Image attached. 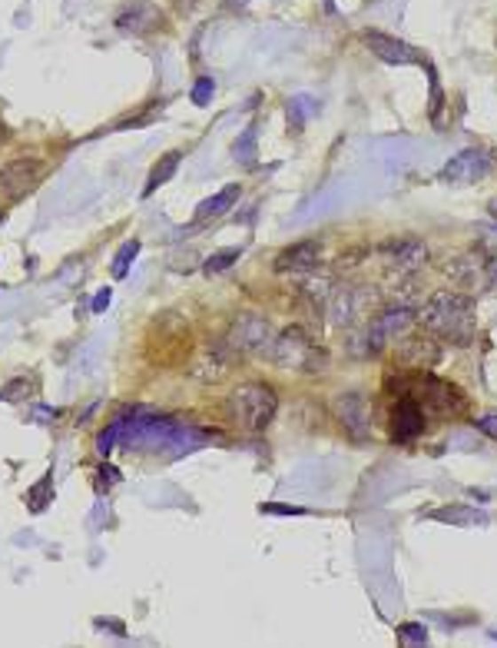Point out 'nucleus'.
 Returning <instances> with one entry per match:
<instances>
[{
  "mask_svg": "<svg viewBox=\"0 0 497 648\" xmlns=\"http://www.w3.org/2000/svg\"><path fill=\"white\" fill-rule=\"evenodd\" d=\"M418 323L424 332L451 346H471L477 340V309L474 300L458 290H438L431 292L424 306L418 309Z\"/></svg>",
  "mask_w": 497,
  "mask_h": 648,
  "instance_id": "obj_1",
  "label": "nucleus"
},
{
  "mask_svg": "<svg viewBox=\"0 0 497 648\" xmlns=\"http://www.w3.org/2000/svg\"><path fill=\"white\" fill-rule=\"evenodd\" d=\"M275 409H279V396H275V389L269 382H242L225 399L229 420L246 432L265 429L275 420Z\"/></svg>",
  "mask_w": 497,
  "mask_h": 648,
  "instance_id": "obj_2",
  "label": "nucleus"
},
{
  "mask_svg": "<svg viewBox=\"0 0 497 648\" xmlns=\"http://www.w3.org/2000/svg\"><path fill=\"white\" fill-rule=\"evenodd\" d=\"M441 276L461 290H491L497 283V256L485 246H468L441 260Z\"/></svg>",
  "mask_w": 497,
  "mask_h": 648,
  "instance_id": "obj_3",
  "label": "nucleus"
},
{
  "mask_svg": "<svg viewBox=\"0 0 497 648\" xmlns=\"http://www.w3.org/2000/svg\"><path fill=\"white\" fill-rule=\"evenodd\" d=\"M269 359L282 369H305V372H325L328 356L315 346V340H309V332L302 326H288L286 332L275 336Z\"/></svg>",
  "mask_w": 497,
  "mask_h": 648,
  "instance_id": "obj_4",
  "label": "nucleus"
},
{
  "mask_svg": "<svg viewBox=\"0 0 497 648\" xmlns=\"http://www.w3.org/2000/svg\"><path fill=\"white\" fill-rule=\"evenodd\" d=\"M272 343H275L272 326L259 313H239L233 319L229 332H225V346L233 353H246V356H269Z\"/></svg>",
  "mask_w": 497,
  "mask_h": 648,
  "instance_id": "obj_5",
  "label": "nucleus"
},
{
  "mask_svg": "<svg viewBox=\"0 0 497 648\" xmlns=\"http://www.w3.org/2000/svg\"><path fill=\"white\" fill-rule=\"evenodd\" d=\"M411 326H414V309H411V306H405V303L388 306V309H382V313L368 323L365 349H368V353H382L385 346L398 343L405 332H411Z\"/></svg>",
  "mask_w": 497,
  "mask_h": 648,
  "instance_id": "obj_6",
  "label": "nucleus"
},
{
  "mask_svg": "<svg viewBox=\"0 0 497 648\" xmlns=\"http://www.w3.org/2000/svg\"><path fill=\"white\" fill-rule=\"evenodd\" d=\"M382 263H385L391 273L398 276H411V273H418V269L428 263V246H424L418 236H398V240H388L382 243Z\"/></svg>",
  "mask_w": 497,
  "mask_h": 648,
  "instance_id": "obj_7",
  "label": "nucleus"
},
{
  "mask_svg": "<svg viewBox=\"0 0 497 648\" xmlns=\"http://www.w3.org/2000/svg\"><path fill=\"white\" fill-rule=\"evenodd\" d=\"M491 153L481 150V147H468V150L454 153L451 160L445 164L441 170V180L445 183H454V187H468V183H477V180H485L491 173Z\"/></svg>",
  "mask_w": 497,
  "mask_h": 648,
  "instance_id": "obj_8",
  "label": "nucleus"
},
{
  "mask_svg": "<svg viewBox=\"0 0 497 648\" xmlns=\"http://www.w3.org/2000/svg\"><path fill=\"white\" fill-rule=\"evenodd\" d=\"M43 166L40 160H11L0 166V200H24L37 190Z\"/></svg>",
  "mask_w": 497,
  "mask_h": 648,
  "instance_id": "obj_9",
  "label": "nucleus"
},
{
  "mask_svg": "<svg viewBox=\"0 0 497 648\" xmlns=\"http://www.w3.org/2000/svg\"><path fill=\"white\" fill-rule=\"evenodd\" d=\"M335 420L342 422L348 439L355 443H368L372 439V412L361 393H342L335 399Z\"/></svg>",
  "mask_w": 497,
  "mask_h": 648,
  "instance_id": "obj_10",
  "label": "nucleus"
},
{
  "mask_svg": "<svg viewBox=\"0 0 497 648\" xmlns=\"http://www.w3.org/2000/svg\"><path fill=\"white\" fill-rule=\"evenodd\" d=\"M239 353H233L229 346L216 343V346H206L199 356H193V363H189V376L199 382H206V386H212V382H223L229 372H233V363H236Z\"/></svg>",
  "mask_w": 497,
  "mask_h": 648,
  "instance_id": "obj_11",
  "label": "nucleus"
},
{
  "mask_svg": "<svg viewBox=\"0 0 497 648\" xmlns=\"http://www.w3.org/2000/svg\"><path fill=\"white\" fill-rule=\"evenodd\" d=\"M424 406L411 396H401L391 409V439L395 443H411L424 432Z\"/></svg>",
  "mask_w": 497,
  "mask_h": 648,
  "instance_id": "obj_12",
  "label": "nucleus"
},
{
  "mask_svg": "<svg viewBox=\"0 0 497 648\" xmlns=\"http://www.w3.org/2000/svg\"><path fill=\"white\" fill-rule=\"evenodd\" d=\"M361 40H365L368 51H372L375 57H382L385 64H398V67L422 64V57H418V51H414L411 44H405V40H398V37H388L382 30H365Z\"/></svg>",
  "mask_w": 497,
  "mask_h": 648,
  "instance_id": "obj_13",
  "label": "nucleus"
},
{
  "mask_svg": "<svg viewBox=\"0 0 497 648\" xmlns=\"http://www.w3.org/2000/svg\"><path fill=\"white\" fill-rule=\"evenodd\" d=\"M395 359L405 369H428L441 359V349L435 346V340H424V336H411V332H405V336L395 343Z\"/></svg>",
  "mask_w": 497,
  "mask_h": 648,
  "instance_id": "obj_14",
  "label": "nucleus"
},
{
  "mask_svg": "<svg viewBox=\"0 0 497 648\" xmlns=\"http://www.w3.org/2000/svg\"><path fill=\"white\" fill-rule=\"evenodd\" d=\"M162 13L156 4H149V0H133V4H126L123 11L116 13V27L123 30V34H133V37H143V34H153L156 27H160Z\"/></svg>",
  "mask_w": 497,
  "mask_h": 648,
  "instance_id": "obj_15",
  "label": "nucleus"
},
{
  "mask_svg": "<svg viewBox=\"0 0 497 648\" xmlns=\"http://www.w3.org/2000/svg\"><path fill=\"white\" fill-rule=\"evenodd\" d=\"M422 389H424V412H461L464 409V396L458 393V386H451V382H441L435 376H424L422 380Z\"/></svg>",
  "mask_w": 497,
  "mask_h": 648,
  "instance_id": "obj_16",
  "label": "nucleus"
},
{
  "mask_svg": "<svg viewBox=\"0 0 497 648\" xmlns=\"http://www.w3.org/2000/svg\"><path fill=\"white\" fill-rule=\"evenodd\" d=\"M319 260H322V246L315 240H302L275 256V269L279 273H312L319 267Z\"/></svg>",
  "mask_w": 497,
  "mask_h": 648,
  "instance_id": "obj_17",
  "label": "nucleus"
},
{
  "mask_svg": "<svg viewBox=\"0 0 497 648\" xmlns=\"http://www.w3.org/2000/svg\"><path fill=\"white\" fill-rule=\"evenodd\" d=\"M428 519L431 522H441V525H458V529H481V525H491V516L481 512V508L474 506H445V508H431L428 512Z\"/></svg>",
  "mask_w": 497,
  "mask_h": 648,
  "instance_id": "obj_18",
  "label": "nucleus"
},
{
  "mask_svg": "<svg viewBox=\"0 0 497 648\" xmlns=\"http://www.w3.org/2000/svg\"><path fill=\"white\" fill-rule=\"evenodd\" d=\"M361 313V292L355 286H338L328 292V319L335 326H348Z\"/></svg>",
  "mask_w": 497,
  "mask_h": 648,
  "instance_id": "obj_19",
  "label": "nucleus"
},
{
  "mask_svg": "<svg viewBox=\"0 0 497 648\" xmlns=\"http://www.w3.org/2000/svg\"><path fill=\"white\" fill-rule=\"evenodd\" d=\"M179 160H183V153H179V150L162 153L160 160L153 164V170H149V180H146V187H143V196L156 193L162 183H170V180H173V173L179 170Z\"/></svg>",
  "mask_w": 497,
  "mask_h": 648,
  "instance_id": "obj_20",
  "label": "nucleus"
},
{
  "mask_svg": "<svg viewBox=\"0 0 497 648\" xmlns=\"http://www.w3.org/2000/svg\"><path fill=\"white\" fill-rule=\"evenodd\" d=\"M236 200H239V183H229V187H223L216 196H209V200H202V204L196 206V220H209V216L225 213Z\"/></svg>",
  "mask_w": 497,
  "mask_h": 648,
  "instance_id": "obj_21",
  "label": "nucleus"
},
{
  "mask_svg": "<svg viewBox=\"0 0 497 648\" xmlns=\"http://www.w3.org/2000/svg\"><path fill=\"white\" fill-rule=\"evenodd\" d=\"M137 253H139V240H126L123 246H120V253L113 260V276H116V280H123L126 273H130V263L137 260Z\"/></svg>",
  "mask_w": 497,
  "mask_h": 648,
  "instance_id": "obj_22",
  "label": "nucleus"
},
{
  "mask_svg": "<svg viewBox=\"0 0 497 648\" xmlns=\"http://www.w3.org/2000/svg\"><path fill=\"white\" fill-rule=\"evenodd\" d=\"M239 256H242V246H229V250H219V253H212L209 260H206V273H223V269H229L233 263H236Z\"/></svg>",
  "mask_w": 497,
  "mask_h": 648,
  "instance_id": "obj_23",
  "label": "nucleus"
},
{
  "mask_svg": "<svg viewBox=\"0 0 497 648\" xmlns=\"http://www.w3.org/2000/svg\"><path fill=\"white\" fill-rule=\"evenodd\" d=\"M233 156H236L239 164H252L256 160V127H248L242 137L236 140V147H233Z\"/></svg>",
  "mask_w": 497,
  "mask_h": 648,
  "instance_id": "obj_24",
  "label": "nucleus"
},
{
  "mask_svg": "<svg viewBox=\"0 0 497 648\" xmlns=\"http://www.w3.org/2000/svg\"><path fill=\"white\" fill-rule=\"evenodd\" d=\"M398 642L401 645H428V628L418 622L398 625Z\"/></svg>",
  "mask_w": 497,
  "mask_h": 648,
  "instance_id": "obj_25",
  "label": "nucleus"
},
{
  "mask_svg": "<svg viewBox=\"0 0 497 648\" xmlns=\"http://www.w3.org/2000/svg\"><path fill=\"white\" fill-rule=\"evenodd\" d=\"M50 485H53L50 476H43L37 485H30V492H27V499H30V512H43V506H47V499H50Z\"/></svg>",
  "mask_w": 497,
  "mask_h": 648,
  "instance_id": "obj_26",
  "label": "nucleus"
},
{
  "mask_svg": "<svg viewBox=\"0 0 497 648\" xmlns=\"http://www.w3.org/2000/svg\"><path fill=\"white\" fill-rule=\"evenodd\" d=\"M30 389H34V382L30 380H11L4 389H0V399H4V403H20V399L30 396Z\"/></svg>",
  "mask_w": 497,
  "mask_h": 648,
  "instance_id": "obj_27",
  "label": "nucleus"
},
{
  "mask_svg": "<svg viewBox=\"0 0 497 648\" xmlns=\"http://www.w3.org/2000/svg\"><path fill=\"white\" fill-rule=\"evenodd\" d=\"M212 90H216L212 76H199L196 87H193V103H196V107H206V103L212 100Z\"/></svg>",
  "mask_w": 497,
  "mask_h": 648,
  "instance_id": "obj_28",
  "label": "nucleus"
},
{
  "mask_svg": "<svg viewBox=\"0 0 497 648\" xmlns=\"http://www.w3.org/2000/svg\"><path fill=\"white\" fill-rule=\"evenodd\" d=\"M259 512L262 516H305L302 506H282V502H262Z\"/></svg>",
  "mask_w": 497,
  "mask_h": 648,
  "instance_id": "obj_29",
  "label": "nucleus"
},
{
  "mask_svg": "<svg viewBox=\"0 0 497 648\" xmlns=\"http://www.w3.org/2000/svg\"><path fill=\"white\" fill-rule=\"evenodd\" d=\"M474 426H477V429H481V432H487L491 439H497V412H487V416H477V420H474Z\"/></svg>",
  "mask_w": 497,
  "mask_h": 648,
  "instance_id": "obj_30",
  "label": "nucleus"
},
{
  "mask_svg": "<svg viewBox=\"0 0 497 648\" xmlns=\"http://www.w3.org/2000/svg\"><path fill=\"white\" fill-rule=\"evenodd\" d=\"M428 74H431V120H438V114H441V87H438V76L431 67H428Z\"/></svg>",
  "mask_w": 497,
  "mask_h": 648,
  "instance_id": "obj_31",
  "label": "nucleus"
},
{
  "mask_svg": "<svg viewBox=\"0 0 497 648\" xmlns=\"http://www.w3.org/2000/svg\"><path fill=\"white\" fill-rule=\"evenodd\" d=\"M110 300H113V290L106 286V290H99L97 296H93V313H103L106 306H110Z\"/></svg>",
  "mask_w": 497,
  "mask_h": 648,
  "instance_id": "obj_32",
  "label": "nucleus"
},
{
  "mask_svg": "<svg viewBox=\"0 0 497 648\" xmlns=\"http://www.w3.org/2000/svg\"><path fill=\"white\" fill-rule=\"evenodd\" d=\"M487 210H491V216H494V220H497V196H494V200H491V206H487Z\"/></svg>",
  "mask_w": 497,
  "mask_h": 648,
  "instance_id": "obj_33",
  "label": "nucleus"
},
{
  "mask_svg": "<svg viewBox=\"0 0 497 648\" xmlns=\"http://www.w3.org/2000/svg\"><path fill=\"white\" fill-rule=\"evenodd\" d=\"M0 140H4V127H0Z\"/></svg>",
  "mask_w": 497,
  "mask_h": 648,
  "instance_id": "obj_34",
  "label": "nucleus"
},
{
  "mask_svg": "<svg viewBox=\"0 0 497 648\" xmlns=\"http://www.w3.org/2000/svg\"><path fill=\"white\" fill-rule=\"evenodd\" d=\"M0 220H4V213H0Z\"/></svg>",
  "mask_w": 497,
  "mask_h": 648,
  "instance_id": "obj_35",
  "label": "nucleus"
}]
</instances>
